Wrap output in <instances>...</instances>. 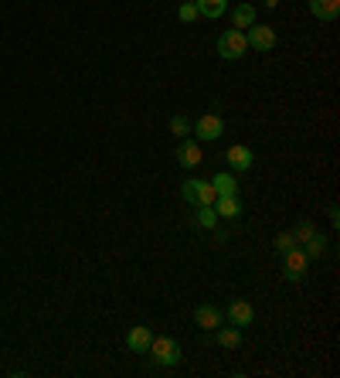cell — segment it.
<instances>
[{"label":"cell","instance_id":"d6986e66","mask_svg":"<svg viewBox=\"0 0 340 378\" xmlns=\"http://www.w3.org/2000/svg\"><path fill=\"white\" fill-rule=\"evenodd\" d=\"M303 246H306L303 252H306L310 259H320V256L327 252V239H324L320 232H313V239H310V242H303Z\"/></svg>","mask_w":340,"mask_h":378},{"label":"cell","instance_id":"2e32d148","mask_svg":"<svg viewBox=\"0 0 340 378\" xmlns=\"http://www.w3.org/2000/svg\"><path fill=\"white\" fill-rule=\"evenodd\" d=\"M194 7H197L201 17H221L225 7H228V0H194Z\"/></svg>","mask_w":340,"mask_h":378},{"label":"cell","instance_id":"ba28073f","mask_svg":"<svg viewBox=\"0 0 340 378\" xmlns=\"http://www.w3.org/2000/svg\"><path fill=\"white\" fill-rule=\"evenodd\" d=\"M228 320L235 324V327H249L255 320V310L249 300H232V307H228Z\"/></svg>","mask_w":340,"mask_h":378},{"label":"cell","instance_id":"5b68a950","mask_svg":"<svg viewBox=\"0 0 340 378\" xmlns=\"http://www.w3.org/2000/svg\"><path fill=\"white\" fill-rule=\"evenodd\" d=\"M177 161H180L184 167H201V164H204L201 140H194V137H180V143H177Z\"/></svg>","mask_w":340,"mask_h":378},{"label":"cell","instance_id":"52a82bcc","mask_svg":"<svg viewBox=\"0 0 340 378\" xmlns=\"http://www.w3.org/2000/svg\"><path fill=\"white\" fill-rule=\"evenodd\" d=\"M245 31H249V34H245L249 48H255V51H269V48H276V31H272V27L252 24V27H245Z\"/></svg>","mask_w":340,"mask_h":378},{"label":"cell","instance_id":"cb8c5ba5","mask_svg":"<svg viewBox=\"0 0 340 378\" xmlns=\"http://www.w3.org/2000/svg\"><path fill=\"white\" fill-rule=\"evenodd\" d=\"M262 3H265V7H276V3H279V0H262Z\"/></svg>","mask_w":340,"mask_h":378},{"label":"cell","instance_id":"277c9868","mask_svg":"<svg viewBox=\"0 0 340 378\" xmlns=\"http://www.w3.org/2000/svg\"><path fill=\"white\" fill-rule=\"evenodd\" d=\"M221 133H225V123H221V116H215V113H204V116L194 123V137L204 140V143H215Z\"/></svg>","mask_w":340,"mask_h":378},{"label":"cell","instance_id":"44dd1931","mask_svg":"<svg viewBox=\"0 0 340 378\" xmlns=\"http://www.w3.org/2000/svg\"><path fill=\"white\" fill-rule=\"evenodd\" d=\"M170 133H173V137H187V133H191V119L180 116V113L170 116Z\"/></svg>","mask_w":340,"mask_h":378},{"label":"cell","instance_id":"9a60e30c","mask_svg":"<svg viewBox=\"0 0 340 378\" xmlns=\"http://www.w3.org/2000/svg\"><path fill=\"white\" fill-rule=\"evenodd\" d=\"M232 21H235V27H239V31L252 27V24H255V7H252V3H239V7H235V14H232Z\"/></svg>","mask_w":340,"mask_h":378},{"label":"cell","instance_id":"ffe728a7","mask_svg":"<svg viewBox=\"0 0 340 378\" xmlns=\"http://www.w3.org/2000/svg\"><path fill=\"white\" fill-rule=\"evenodd\" d=\"M313 232H317V225L310 222V218H303L296 228H293V239H296V246H303V242H310L313 239Z\"/></svg>","mask_w":340,"mask_h":378},{"label":"cell","instance_id":"603a6c76","mask_svg":"<svg viewBox=\"0 0 340 378\" xmlns=\"http://www.w3.org/2000/svg\"><path fill=\"white\" fill-rule=\"evenodd\" d=\"M177 17H180L184 24H191V21H197L201 14H197V7H194L191 0H184V3H180V10H177Z\"/></svg>","mask_w":340,"mask_h":378},{"label":"cell","instance_id":"3957f363","mask_svg":"<svg viewBox=\"0 0 340 378\" xmlns=\"http://www.w3.org/2000/svg\"><path fill=\"white\" fill-rule=\"evenodd\" d=\"M150 351H154V362L164 365V368L180 362V344H177L173 338H154V341H150Z\"/></svg>","mask_w":340,"mask_h":378},{"label":"cell","instance_id":"8992f818","mask_svg":"<svg viewBox=\"0 0 340 378\" xmlns=\"http://www.w3.org/2000/svg\"><path fill=\"white\" fill-rule=\"evenodd\" d=\"M184 201H191V204H215V188H211V181H184Z\"/></svg>","mask_w":340,"mask_h":378},{"label":"cell","instance_id":"ac0fdd59","mask_svg":"<svg viewBox=\"0 0 340 378\" xmlns=\"http://www.w3.org/2000/svg\"><path fill=\"white\" fill-rule=\"evenodd\" d=\"M211 188H215V194H235L239 185H235L232 174H215V178H211Z\"/></svg>","mask_w":340,"mask_h":378},{"label":"cell","instance_id":"d4e9b609","mask_svg":"<svg viewBox=\"0 0 340 378\" xmlns=\"http://www.w3.org/2000/svg\"><path fill=\"white\" fill-rule=\"evenodd\" d=\"M191 3H194V0H191Z\"/></svg>","mask_w":340,"mask_h":378},{"label":"cell","instance_id":"5bb4252c","mask_svg":"<svg viewBox=\"0 0 340 378\" xmlns=\"http://www.w3.org/2000/svg\"><path fill=\"white\" fill-rule=\"evenodd\" d=\"M215 341H218L221 348H228V351H232V348H239V344H242V331H239L235 324H232V327H218V331H215Z\"/></svg>","mask_w":340,"mask_h":378},{"label":"cell","instance_id":"e0dca14e","mask_svg":"<svg viewBox=\"0 0 340 378\" xmlns=\"http://www.w3.org/2000/svg\"><path fill=\"white\" fill-rule=\"evenodd\" d=\"M194 222H197L201 228H215V225H218V211H215L211 204H197V215H194Z\"/></svg>","mask_w":340,"mask_h":378},{"label":"cell","instance_id":"7c38bea8","mask_svg":"<svg viewBox=\"0 0 340 378\" xmlns=\"http://www.w3.org/2000/svg\"><path fill=\"white\" fill-rule=\"evenodd\" d=\"M225 157H228V164H232V167H235V171H249V167H252V150H249V147H242V143H235V147H228V154H225Z\"/></svg>","mask_w":340,"mask_h":378},{"label":"cell","instance_id":"4fadbf2b","mask_svg":"<svg viewBox=\"0 0 340 378\" xmlns=\"http://www.w3.org/2000/svg\"><path fill=\"white\" fill-rule=\"evenodd\" d=\"M310 10H313V17H320V21H337L340 0H310Z\"/></svg>","mask_w":340,"mask_h":378},{"label":"cell","instance_id":"6da1fadb","mask_svg":"<svg viewBox=\"0 0 340 378\" xmlns=\"http://www.w3.org/2000/svg\"><path fill=\"white\" fill-rule=\"evenodd\" d=\"M249 51V41H245V31H239V27H232V31H225L221 38H218V55L221 58H228V62H235V58H242Z\"/></svg>","mask_w":340,"mask_h":378},{"label":"cell","instance_id":"9c48e42d","mask_svg":"<svg viewBox=\"0 0 340 378\" xmlns=\"http://www.w3.org/2000/svg\"><path fill=\"white\" fill-rule=\"evenodd\" d=\"M194 324L204 327V331H218V327H221V310L211 307V303H204V307L194 310Z\"/></svg>","mask_w":340,"mask_h":378},{"label":"cell","instance_id":"7a4b0ae2","mask_svg":"<svg viewBox=\"0 0 340 378\" xmlns=\"http://www.w3.org/2000/svg\"><path fill=\"white\" fill-rule=\"evenodd\" d=\"M282 270H286V280L300 283V280L306 276V270H310V256H306V252L296 246V249L282 252Z\"/></svg>","mask_w":340,"mask_h":378},{"label":"cell","instance_id":"7402d4cb","mask_svg":"<svg viewBox=\"0 0 340 378\" xmlns=\"http://www.w3.org/2000/svg\"><path fill=\"white\" fill-rule=\"evenodd\" d=\"M289 249H296V239H293V232H279V235H276V252L282 256V252H289Z\"/></svg>","mask_w":340,"mask_h":378},{"label":"cell","instance_id":"8fae6325","mask_svg":"<svg viewBox=\"0 0 340 378\" xmlns=\"http://www.w3.org/2000/svg\"><path fill=\"white\" fill-rule=\"evenodd\" d=\"M150 341H154V334H150V327H143V324H140V327H133V331L126 334L130 351H140V355H143V351H150Z\"/></svg>","mask_w":340,"mask_h":378},{"label":"cell","instance_id":"30bf717a","mask_svg":"<svg viewBox=\"0 0 340 378\" xmlns=\"http://www.w3.org/2000/svg\"><path fill=\"white\" fill-rule=\"evenodd\" d=\"M211 208L218 211V218H239V215H242V201H239L235 194H218Z\"/></svg>","mask_w":340,"mask_h":378}]
</instances>
